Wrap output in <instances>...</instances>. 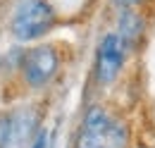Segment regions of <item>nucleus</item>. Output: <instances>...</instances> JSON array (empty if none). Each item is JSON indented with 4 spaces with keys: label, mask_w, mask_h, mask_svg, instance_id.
Wrapping results in <instances>:
<instances>
[{
    "label": "nucleus",
    "mask_w": 155,
    "mask_h": 148,
    "mask_svg": "<svg viewBox=\"0 0 155 148\" xmlns=\"http://www.w3.org/2000/svg\"><path fill=\"white\" fill-rule=\"evenodd\" d=\"M29 148H50V136H48V131L41 129L38 134H36V139L31 141V146Z\"/></svg>",
    "instance_id": "39448f33"
},
{
    "label": "nucleus",
    "mask_w": 155,
    "mask_h": 148,
    "mask_svg": "<svg viewBox=\"0 0 155 148\" xmlns=\"http://www.w3.org/2000/svg\"><path fill=\"white\" fill-rule=\"evenodd\" d=\"M115 31L127 41L129 48H134L141 41L143 31H146V19L141 17L138 10H117V24Z\"/></svg>",
    "instance_id": "20e7f679"
},
{
    "label": "nucleus",
    "mask_w": 155,
    "mask_h": 148,
    "mask_svg": "<svg viewBox=\"0 0 155 148\" xmlns=\"http://www.w3.org/2000/svg\"><path fill=\"white\" fill-rule=\"evenodd\" d=\"M62 67V53L58 43H38L21 53L19 74L29 89H45Z\"/></svg>",
    "instance_id": "f03ea898"
},
{
    "label": "nucleus",
    "mask_w": 155,
    "mask_h": 148,
    "mask_svg": "<svg viewBox=\"0 0 155 148\" xmlns=\"http://www.w3.org/2000/svg\"><path fill=\"white\" fill-rule=\"evenodd\" d=\"M115 10H136L143 0H110Z\"/></svg>",
    "instance_id": "423d86ee"
},
{
    "label": "nucleus",
    "mask_w": 155,
    "mask_h": 148,
    "mask_svg": "<svg viewBox=\"0 0 155 148\" xmlns=\"http://www.w3.org/2000/svg\"><path fill=\"white\" fill-rule=\"evenodd\" d=\"M60 22L58 7L50 0H17L10 15V34L19 43L38 41Z\"/></svg>",
    "instance_id": "f257e3e1"
},
{
    "label": "nucleus",
    "mask_w": 155,
    "mask_h": 148,
    "mask_svg": "<svg viewBox=\"0 0 155 148\" xmlns=\"http://www.w3.org/2000/svg\"><path fill=\"white\" fill-rule=\"evenodd\" d=\"M138 148H148V146H138Z\"/></svg>",
    "instance_id": "0eeeda50"
},
{
    "label": "nucleus",
    "mask_w": 155,
    "mask_h": 148,
    "mask_svg": "<svg viewBox=\"0 0 155 148\" xmlns=\"http://www.w3.org/2000/svg\"><path fill=\"white\" fill-rule=\"evenodd\" d=\"M129 45L127 41L117 34L115 29L103 34L98 41L96 48V60H93V79H96L98 86H112L119 74L127 65V57H129Z\"/></svg>",
    "instance_id": "7ed1b4c3"
}]
</instances>
